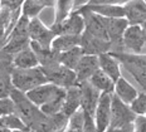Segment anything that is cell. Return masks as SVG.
<instances>
[{"mask_svg": "<svg viewBox=\"0 0 146 132\" xmlns=\"http://www.w3.org/2000/svg\"><path fill=\"white\" fill-rule=\"evenodd\" d=\"M121 43H122L123 52L133 54H145V49H146L145 27L129 25L125 29L122 34Z\"/></svg>", "mask_w": 146, "mask_h": 132, "instance_id": "4", "label": "cell"}, {"mask_svg": "<svg viewBox=\"0 0 146 132\" xmlns=\"http://www.w3.org/2000/svg\"><path fill=\"white\" fill-rule=\"evenodd\" d=\"M88 82H90L97 91L101 92V93H112V92H113L115 82L100 69H97L96 72L90 77Z\"/></svg>", "mask_w": 146, "mask_h": 132, "instance_id": "25", "label": "cell"}, {"mask_svg": "<svg viewBox=\"0 0 146 132\" xmlns=\"http://www.w3.org/2000/svg\"><path fill=\"white\" fill-rule=\"evenodd\" d=\"M123 18L129 25L145 27L146 21V3L145 0H129L122 4Z\"/></svg>", "mask_w": 146, "mask_h": 132, "instance_id": "12", "label": "cell"}, {"mask_svg": "<svg viewBox=\"0 0 146 132\" xmlns=\"http://www.w3.org/2000/svg\"><path fill=\"white\" fill-rule=\"evenodd\" d=\"M118 60L121 67H123L130 73L136 83L140 86L141 91L146 88V57L145 54H133L127 52H110Z\"/></svg>", "mask_w": 146, "mask_h": 132, "instance_id": "1", "label": "cell"}, {"mask_svg": "<svg viewBox=\"0 0 146 132\" xmlns=\"http://www.w3.org/2000/svg\"><path fill=\"white\" fill-rule=\"evenodd\" d=\"M129 107L136 116H145V113H146V93H145V91H139L137 96L131 101Z\"/></svg>", "mask_w": 146, "mask_h": 132, "instance_id": "31", "label": "cell"}, {"mask_svg": "<svg viewBox=\"0 0 146 132\" xmlns=\"http://www.w3.org/2000/svg\"><path fill=\"white\" fill-rule=\"evenodd\" d=\"M9 97H10V99L13 101V103H14L15 115L25 123V126L29 130L39 119L44 117V113H42L39 107L35 106V104L27 97L25 93L13 88L10 94H9Z\"/></svg>", "mask_w": 146, "mask_h": 132, "instance_id": "2", "label": "cell"}, {"mask_svg": "<svg viewBox=\"0 0 146 132\" xmlns=\"http://www.w3.org/2000/svg\"><path fill=\"white\" fill-rule=\"evenodd\" d=\"M11 63L10 58L0 59V98L9 97L13 84H11Z\"/></svg>", "mask_w": 146, "mask_h": 132, "instance_id": "21", "label": "cell"}, {"mask_svg": "<svg viewBox=\"0 0 146 132\" xmlns=\"http://www.w3.org/2000/svg\"><path fill=\"white\" fill-rule=\"evenodd\" d=\"M40 69L43 70L45 78H47V81L49 83H53L60 88L72 87V86L77 84L74 72L72 69L66 68L60 63H56L53 66L44 67V68L40 67Z\"/></svg>", "mask_w": 146, "mask_h": 132, "instance_id": "5", "label": "cell"}, {"mask_svg": "<svg viewBox=\"0 0 146 132\" xmlns=\"http://www.w3.org/2000/svg\"><path fill=\"white\" fill-rule=\"evenodd\" d=\"M10 36H29V19L28 18L20 15V18L18 19L15 27L9 33L8 38H10Z\"/></svg>", "mask_w": 146, "mask_h": 132, "instance_id": "32", "label": "cell"}, {"mask_svg": "<svg viewBox=\"0 0 146 132\" xmlns=\"http://www.w3.org/2000/svg\"><path fill=\"white\" fill-rule=\"evenodd\" d=\"M23 3L24 0H0V7L7 8L10 11H14L22 8Z\"/></svg>", "mask_w": 146, "mask_h": 132, "instance_id": "36", "label": "cell"}, {"mask_svg": "<svg viewBox=\"0 0 146 132\" xmlns=\"http://www.w3.org/2000/svg\"><path fill=\"white\" fill-rule=\"evenodd\" d=\"M74 47H80V36L77 35H57L50 45V48L57 53L69 50Z\"/></svg>", "mask_w": 146, "mask_h": 132, "instance_id": "26", "label": "cell"}, {"mask_svg": "<svg viewBox=\"0 0 146 132\" xmlns=\"http://www.w3.org/2000/svg\"><path fill=\"white\" fill-rule=\"evenodd\" d=\"M0 132H11L10 130H9V128H7V127L4 126V123L1 122V119H0Z\"/></svg>", "mask_w": 146, "mask_h": 132, "instance_id": "40", "label": "cell"}, {"mask_svg": "<svg viewBox=\"0 0 146 132\" xmlns=\"http://www.w3.org/2000/svg\"><path fill=\"white\" fill-rule=\"evenodd\" d=\"M76 11L80 13L82 15V18H83V24H84L83 32L84 33H87V34H90L92 36H96V38L107 39L108 40L105 27H103L100 15L95 14L93 11H91L90 9H87L86 7H82L80 9H77Z\"/></svg>", "mask_w": 146, "mask_h": 132, "instance_id": "11", "label": "cell"}, {"mask_svg": "<svg viewBox=\"0 0 146 132\" xmlns=\"http://www.w3.org/2000/svg\"><path fill=\"white\" fill-rule=\"evenodd\" d=\"M56 132H64V128H62V130H58V131H56Z\"/></svg>", "mask_w": 146, "mask_h": 132, "instance_id": "43", "label": "cell"}, {"mask_svg": "<svg viewBox=\"0 0 146 132\" xmlns=\"http://www.w3.org/2000/svg\"><path fill=\"white\" fill-rule=\"evenodd\" d=\"M97 58H98V69L102 70L106 76H108L113 82H116L120 77H122L121 66L113 56H111L110 53H102L97 56Z\"/></svg>", "mask_w": 146, "mask_h": 132, "instance_id": "18", "label": "cell"}, {"mask_svg": "<svg viewBox=\"0 0 146 132\" xmlns=\"http://www.w3.org/2000/svg\"><path fill=\"white\" fill-rule=\"evenodd\" d=\"M62 90L63 88L58 87V86L47 82V83L40 84V86H38V87L28 91L25 94L35 106L40 107L47 102L52 101L56 96H58L60 92H62Z\"/></svg>", "mask_w": 146, "mask_h": 132, "instance_id": "13", "label": "cell"}, {"mask_svg": "<svg viewBox=\"0 0 146 132\" xmlns=\"http://www.w3.org/2000/svg\"><path fill=\"white\" fill-rule=\"evenodd\" d=\"M0 119H1V122L4 123L5 127L9 128L10 131H14V130H29V128L25 126V123H24V122L18 117L15 113L3 116V117H0Z\"/></svg>", "mask_w": 146, "mask_h": 132, "instance_id": "33", "label": "cell"}, {"mask_svg": "<svg viewBox=\"0 0 146 132\" xmlns=\"http://www.w3.org/2000/svg\"><path fill=\"white\" fill-rule=\"evenodd\" d=\"M88 4H117L116 0H90Z\"/></svg>", "mask_w": 146, "mask_h": 132, "instance_id": "39", "label": "cell"}, {"mask_svg": "<svg viewBox=\"0 0 146 132\" xmlns=\"http://www.w3.org/2000/svg\"><path fill=\"white\" fill-rule=\"evenodd\" d=\"M112 93L120 101H122L123 103L130 104L133 98L137 96L139 91H137V88L133 87L127 79H125L123 77H120V78L115 82L113 92H112Z\"/></svg>", "mask_w": 146, "mask_h": 132, "instance_id": "19", "label": "cell"}, {"mask_svg": "<svg viewBox=\"0 0 146 132\" xmlns=\"http://www.w3.org/2000/svg\"><path fill=\"white\" fill-rule=\"evenodd\" d=\"M84 7L105 18H123L122 5L118 4H87Z\"/></svg>", "mask_w": 146, "mask_h": 132, "instance_id": "24", "label": "cell"}, {"mask_svg": "<svg viewBox=\"0 0 146 132\" xmlns=\"http://www.w3.org/2000/svg\"><path fill=\"white\" fill-rule=\"evenodd\" d=\"M54 8H56V18L53 25H56L64 20L73 11V0H56Z\"/></svg>", "mask_w": 146, "mask_h": 132, "instance_id": "28", "label": "cell"}, {"mask_svg": "<svg viewBox=\"0 0 146 132\" xmlns=\"http://www.w3.org/2000/svg\"><path fill=\"white\" fill-rule=\"evenodd\" d=\"M136 115L130 109L129 104L123 103L115 96L111 94V118L110 126L111 128H121L127 125H131L135 119Z\"/></svg>", "mask_w": 146, "mask_h": 132, "instance_id": "6", "label": "cell"}, {"mask_svg": "<svg viewBox=\"0 0 146 132\" xmlns=\"http://www.w3.org/2000/svg\"><path fill=\"white\" fill-rule=\"evenodd\" d=\"M105 132H133V126L131 123V125H127V126L121 127V128H111V127H108Z\"/></svg>", "mask_w": 146, "mask_h": 132, "instance_id": "37", "label": "cell"}, {"mask_svg": "<svg viewBox=\"0 0 146 132\" xmlns=\"http://www.w3.org/2000/svg\"><path fill=\"white\" fill-rule=\"evenodd\" d=\"M81 107V90L78 84L64 88V99H63L60 113L69 117Z\"/></svg>", "mask_w": 146, "mask_h": 132, "instance_id": "17", "label": "cell"}, {"mask_svg": "<svg viewBox=\"0 0 146 132\" xmlns=\"http://www.w3.org/2000/svg\"><path fill=\"white\" fill-rule=\"evenodd\" d=\"M10 63L13 68L25 69V68H33V67H38V59H36L34 52L32 50L30 47H27L23 50L18 52L17 54L10 57Z\"/></svg>", "mask_w": 146, "mask_h": 132, "instance_id": "20", "label": "cell"}, {"mask_svg": "<svg viewBox=\"0 0 146 132\" xmlns=\"http://www.w3.org/2000/svg\"><path fill=\"white\" fill-rule=\"evenodd\" d=\"M54 3L56 0H24L20 8V13L23 17L32 19V18L38 17L44 8L54 7Z\"/></svg>", "mask_w": 146, "mask_h": 132, "instance_id": "22", "label": "cell"}, {"mask_svg": "<svg viewBox=\"0 0 146 132\" xmlns=\"http://www.w3.org/2000/svg\"><path fill=\"white\" fill-rule=\"evenodd\" d=\"M80 48L83 54L100 56L102 53H110L112 50V44L107 39L96 38L83 32L80 35Z\"/></svg>", "mask_w": 146, "mask_h": 132, "instance_id": "10", "label": "cell"}, {"mask_svg": "<svg viewBox=\"0 0 146 132\" xmlns=\"http://www.w3.org/2000/svg\"><path fill=\"white\" fill-rule=\"evenodd\" d=\"M11 132H30V130H14Z\"/></svg>", "mask_w": 146, "mask_h": 132, "instance_id": "42", "label": "cell"}, {"mask_svg": "<svg viewBox=\"0 0 146 132\" xmlns=\"http://www.w3.org/2000/svg\"><path fill=\"white\" fill-rule=\"evenodd\" d=\"M90 3V0H73V10H77L84 5H87Z\"/></svg>", "mask_w": 146, "mask_h": 132, "instance_id": "38", "label": "cell"}, {"mask_svg": "<svg viewBox=\"0 0 146 132\" xmlns=\"http://www.w3.org/2000/svg\"><path fill=\"white\" fill-rule=\"evenodd\" d=\"M29 36H10V38H7L3 48L0 49V54H4V58H10L11 56L17 54L18 52L29 47Z\"/></svg>", "mask_w": 146, "mask_h": 132, "instance_id": "23", "label": "cell"}, {"mask_svg": "<svg viewBox=\"0 0 146 132\" xmlns=\"http://www.w3.org/2000/svg\"><path fill=\"white\" fill-rule=\"evenodd\" d=\"M57 36L50 27H47L39 17L29 19V39L42 48H50L52 42Z\"/></svg>", "mask_w": 146, "mask_h": 132, "instance_id": "7", "label": "cell"}, {"mask_svg": "<svg viewBox=\"0 0 146 132\" xmlns=\"http://www.w3.org/2000/svg\"><path fill=\"white\" fill-rule=\"evenodd\" d=\"M98 69V58L97 56H91V54H83L81 57L80 62L77 63L74 68L76 81L78 83L86 82L90 79V77Z\"/></svg>", "mask_w": 146, "mask_h": 132, "instance_id": "16", "label": "cell"}, {"mask_svg": "<svg viewBox=\"0 0 146 132\" xmlns=\"http://www.w3.org/2000/svg\"><path fill=\"white\" fill-rule=\"evenodd\" d=\"M82 132H97L93 117L86 112H83V130Z\"/></svg>", "mask_w": 146, "mask_h": 132, "instance_id": "35", "label": "cell"}, {"mask_svg": "<svg viewBox=\"0 0 146 132\" xmlns=\"http://www.w3.org/2000/svg\"><path fill=\"white\" fill-rule=\"evenodd\" d=\"M83 130V111L80 108L68 117L64 132H82Z\"/></svg>", "mask_w": 146, "mask_h": 132, "instance_id": "30", "label": "cell"}, {"mask_svg": "<svg viewBox=\"0 0 146 132\" xmlns=\"http://www.w3.org/2000/svg\"><path fill=\"white\" fill-rule=\"evenodd\" d=\"M111 94L112 93H101V96L98 98L95 113H93V121H95L97 132H105L110 126V118H111Z\"/></svg>", "mask_w": 146, "mask_h": 132, "instance_id": "8", "label": "cell"}, {"mask_svg": "<svg viewBox=\"0 0 146 132\" xmlns=\"http://www.w3.org/2000/svg\"><path fill=\"white\" fill-rule=\"evenodd\" d=\"M68 117L63 113H56L52 116H45L40 118L36 123L30 128V132H56L66 127Z\"/></svg>", "mask_w": 146, "mask_h": 132, "instance_id": "15", "label": "cell"}, {"mask_svg": "<svg viewBox=\"0 0 146 132\" xmlns=\"http://www.w3.org/2000/svg\"><path fill=\"white\" fill-rule=\"evenodd\" d=\"M11 113H15V109H14V103L10 99V97L0 98V117L11 115Z\"/></svg>", "mask_w": 146, "mask_h": 132, "instance_id": "34", "label": "cell"}, {"mask_svg": "<svg viewBox=\"0 0 146 132\" xmlns=\"http://www.w3.org/2000/svg\"><path fill=\"white\" fill-rule=\"evenodd\" d=\"M11 84L14 90H18L23 93H27L28 91L38 87L40 84L47 83L43 70L40 67H33V68H13L11 69Z\"/></svg>", "mask_w": 146, "mask_h": 132, "instance_id": "3", "label": "cell"}, {"mask_svg": "<svg viewBox=\"0 0 146 132\" xmlns=\"http://www.w3.org/2000/svg\"><path fill=\"white\" fill-rule=\"evenodd\" d=\"M78 87L81 90V107L80 108L83 112L88 113L90 116L93 117V113H95L98 98L101 96V92L97 91L88 81L78 83Z\"/></svg>", "mask_w": 146, "mask_h": 132, "instance_id": "14", "label": "cell"}, {"mask_svg": "<svg viewBox=\"0 0 146 132\" xmlns=\"http://www.w3.org/2000/svg\"><path fill=\"white\" fill-rule=\"evenodd\" d=\"M63 99H64V88L62 90V92L56 96L52 101L47 102L45 104L39 107V109L42 111V113H44L45 116H52L56 115V113H59L60 109H62V104H63Z\"/></svg>", "mask_w": 146, "mask_h": 132, "instance_id": "29", "label": "cell"}, {"mask_svg": "<svg viewBox=\"0 0 146 132\" xmlns=\"http://www.w3.org/2000/svg\"><path fill=\"white\" fill-rule=\"evenodd\" d=\"M82 56H83V53H82L81 48L80 47H74V48L69 49V50H66V52L59 53L58 59H59V63L62 64V66H64L66 68L74 70L76 66H77V63L80 62Z\"/></svg>", "mask_w": 146, "mask_h": 132, "instance_id": "27", "label": "cell"}, {"mask_svg": "<svg viewBox=\"0 0 146 132\" xmlns=\"http://www.w3.org/2000/svg\"><path fill=\"white\" fill-rule=\"evenodd\" d=\"M52 30L56 33L57 35H77L80 36L83 33L84 24H83V18L80 13L77 11H72L68 17L59 24L50 27Z\"/></svg>", "mask_w": 146, "mask_h": 132, "instance_id": "9", "label": "cell"}, {"mask_svg": "<svg viewBox=\"0 0 146 132\" xmlns=\"http://www.w3.org/2000/svg\"><path fill=\"white\" fill-rule=\"evenodd\" d=\"M126 1H129V0H116V3L118 5H122L123 3H126Z\"/></svg>", "mask_w": 146, "mask_h": 132, "instance_id": "41", "label": "cell"}]
</instances>
